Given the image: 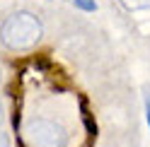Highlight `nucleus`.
<instances>
[{
  "mask_svg": "<svg viewBox=\"0 0 150 147\" xmlns=\"http://www.w3.org/2000/svg\"><path fill=\"white\" fill-rule=\"evenodd\" d=\"M41 34H44L41 20L36 15H32V12H24V10L12 12L3 22V27H0V41L12 51L32 48L41 39Z\"/></svg>",
  "mask_w": 150,
  "mask_h": 147,
  "instance_id": "nucleus-1",
  "label": "nucleus"
},
{
  "mask_svg": "<svg viewBox=\"0 0 150 147\" xmlns=\"http://www.w3.org/2000/svg\"><path fill=\"white\" fill-rule=\"evenodd\" d=\"M24 140L29 147H68V130L51 118H32L24 125Z\"/></svg>",
  "mask_w": 150,
  "mask_h": 147,
  "instance_id": "nucleus-2",
  "label": "nucleus"
},
{
  "mask_svg": "<svg viewBox=\"0 0 150 147\" xmlns=\"http://www.w3.org/2000/svg\"><path fill=\"white\" fill-rule=\"evenodd\" d=\"M128 10H150V0H121Z\"/></svg>",
  "mask_w": 150,
  "mask_h": 147,
  "instance_id": "nucleus-3",
  "label": "nucleus"
},
{
  "mask_svg": "<svg viewBox=\"0 0 150 147\" xmlns=\"http://www.w3.org/2000/svg\"><path fill=\"white\" fill-rule=\"evenodd\" d=\"M75 5L82 7V10H97V5L92 3V0H75Z\"/></svg>",
  "mask_w": 150,
  "mask_h": 147,
  "instance_id": "nucleus-4",
  "label": "nucleus"
},
{
  "mask_svg": "<svg viewBox=\"0 0 150 147\" xmlns=\"http://www.w3.org/2000/svg\"><path fill=\"white\" fill-rule=\"evenodd\" d=\"M0 147H10V137H7L3 130H0Z\"/></svg>",
  "mask_w": 150,
  "mask_h": 147,
  "instance_id": "nucleus-5",
  "label": "nucleus"
},
{
  "mask_svg": "<svg viewBox=\"0 0 150 147\" xmlns=\"http://www.w3.org/2000/svg\"><path fill=\"white\" fill-rule=\"evenodd\" d=\"M145 113H148V125H150V94L145 97Z\"/></svg>",
  "mask_w": 150,
  "mask_h": 147,
  "instance_id": "nucleus-6",
  "label": "nucleus"
},
{
  "mask_svg": "<svg viewBox=\"0 0 150 147\" xmlns=\"http://www.w3.org/2000/svg\"><path fill=\"white\" fill-rule=\"evenodd\" d=\"M3 118L5 116H3V104H0V125H3Z\"/></svg>",
  "mask_w": 150,
  "mask_h": 147,
  "instance_id": "nucleus-7",
  "label": "nucleus"
},
{
  "mask_svg": "<svg viewBox=\"0 0 150 147\" xmlns=\"http://www.w3.org/2000/svg\"><path fill=\"white\" fill-rule=\"evenodd\" d=\"M0 80H3V72H0Z\"/></svg>",
  "mask_w": 150,
  "mask_h": 147,
  "instance_id": "nucleus-8",
  "label": "nucleus"
}]
</instances>
